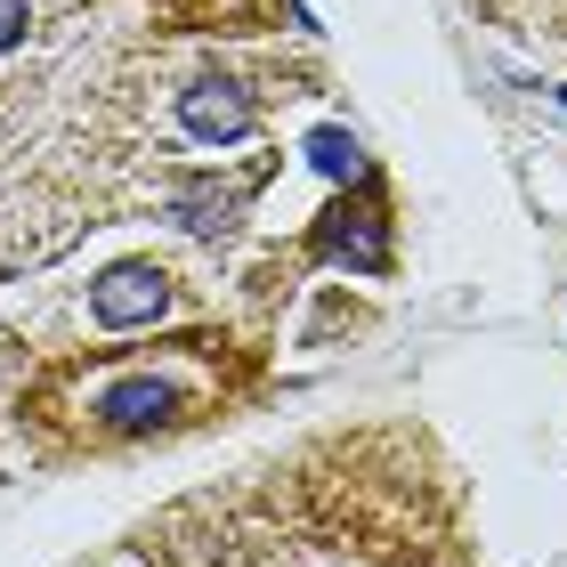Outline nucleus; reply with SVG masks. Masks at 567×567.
Returning a JSON list of instances; mask_svg holds the SVG:
<instances>
[{"label": "nucleus", "mask_w": 567, "mask_h": 567, "mask_svg": "<svg viewBox=\"0 0 567 567\" xmlns=\"http://www.w3.org/2000/svg\"><path fill=\"white\" fill-rule=\"evenodd\" d=\"M178 131H187L195 146H227L251 131V97L236 82H195L187 97H178Z\"/></svg>", "instance_id": "7ed1b4c3"}, {"label": "nucleus", "mask_w": 567, "mask_h": 567, "mask_svg": "<svg viewBox=\"0 0 567 567\" xmlns=\"http://www.w3.org/2000/svg\"><path fill=\"white\" fill-rule=\"evenodd\" d=\"M308 154H317V171H332V178L357 171V138H349V131H317V138H308Z\"/></svg>", "instance_id": "20e7f679"}, {"label": "nucleus", "mask_w": 567, "mask_h": 567, "mask_svg": "<svg viewBox=\"0 0 567 567\" xmlns=\"http://www.w3.org/2000/svg\"><path fill=\"white\" fill-rule=\"evenodd\" d=\"M24 41V0H0V49Z\"/></svg>", "instance_id": "39448f33"}, {"label": "nucleus", "mask_w": 567, "mask_h": 567, "mask_svg": "<svg viewBox=\"0 0 567 567\" xmlns=\"http://www.w3.org/2000/svg\"><path fill=\"white\" fill-rule=\"evenodd\" d=\"M171 308V276L154 268V260H122L90 284V317L106 324V332H131V324H154Z\"/></svg>", "instance_id": "f257e3e1"}, {"label": "nucleus", "mask_w": 567, "mask_h": 567, "mask_svg": "<svg viewBox=\"0 0 567 567\" xmlns=\"http://www.w3.org/2000/svg\"><path fill=\"white\" fill-rule=\"evenodd\" d=\"M332 567H357V559H332Z\"/></svg>", "instance_id": "423d86ee"}, {"label": "nucleus", "mask_w": 567, "mask_h": 567, "mask_svg": "<svg viewBox=\"0 0 567 567\" xmlns=\"http://www.w3.org/2000/svg\"><path fill=\"white\" fill-rule=\"evenodd\" d=\"M90 414L106 422L114 437H138V430H163L178 414V390L163 373H131V381H106V390L90 398Z\"/></svg>", "instance_id": "f03ea898"}]
</instances>
